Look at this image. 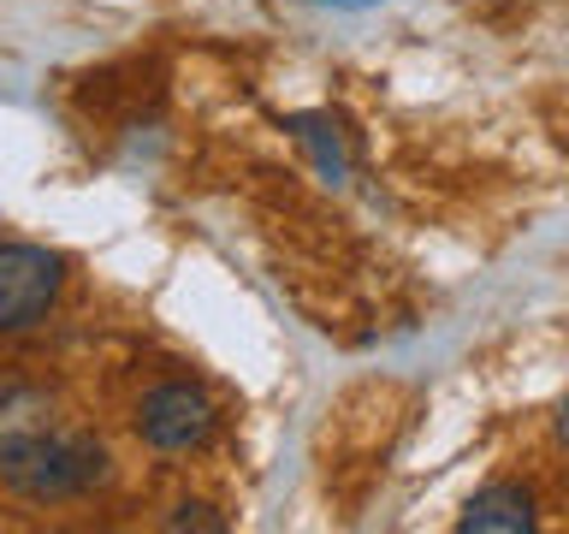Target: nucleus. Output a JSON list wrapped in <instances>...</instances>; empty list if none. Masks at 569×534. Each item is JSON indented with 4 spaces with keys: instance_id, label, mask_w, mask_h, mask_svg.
<instances>
[{
    "instance_id": "nucleus-6",
    "label": "nucleus",
    "mask_w": 569,
    "mask_h": 534,
    "mask_svg": "<svg viewBox=\"0 0 569 534\" xmlns=\"http://www.w3.org/2000/svg\"><path fill=\"white\" fill-rule=\"evenodd\" d=\"M167 528H202V534H220L226 516L208 505V498H178V505L167 511Z\"/></svg>"
},
{
    "instance_id": "nucleus-3",
    "label": "nucleus",
    "mask_w": 569,
    "mask_h": 534,
    "mask_svg": "<svg viewBox=\"0 0 569 534\" xmlns=\"http://www.w3.org/2000/svg\"><path fill=\"white\" fill-rule=\"evenodd\" d=\"M137 439L149 445L160 457H184V452H202L213 439V427H220V409L213 398L196 380H160L137 398Z\"/></svg>"
},
{
    "instance_id": "nucleus-2",
    "label": "nucleus",
    "mask_w": 569,
    "mask_h": 534,
    "mask_svg": "<svg viewBox=\"0 0 569 534\" xmlns=\"http://www.w3.org/2000/svg\"><path fill=\"white\" fill-rule=\"evenodd\" d=\"M71 261L48 244H24L7 238L0 244V338L30 333L53 315V303L66 297Z\"/></svg>"
},
{
    "instance_id": "nucleus-4",
    "label": "nucleus",
    "mask_w": 569,
    "mask_h": 534,
    "mask_svg": "<svg viewBox=\"0 0 569 534\" xmlns=\"http://www.w3.org/2000/svg\"><path fill=\"white\" fill-rule=\"evenodd\" d=\"M457 528L462 534H533L540 528V511H533V493L522 481H487L457 511Z\"/></svg>"
},
{
    "instance_id": "nucleus-7",
    "label": "nucleus",
    "mask_w": 569,
    "mask_h": 534,
    "mask_svg": "<svg viewBox=\"0 0 569 534\" xmlns=\"http://www.w3.org/2000/svg\"><path fill=\"white\" fill-rule=\"evenodd\" d=\"M551 434H558V445H563V457H569V392L558 398V409H551Z\"/></svg>"
},
{
    "instance_id": "nucleus-5",
    "label": "nucleus",
    "mask_w": 569,
    "mask_h": 534,
    "mask_svg": "<svg viewBox=\"0 0 569 534\" xmlns=\"http://www.w3.org/2000/svg\"><path fill=\"white\" fill-rule=\"evenodd\" d=\"M284 125H291V137L302 142V155L315 160V172L327 178V185H345L350 178V149H345V137H338L332 113H291Z\"/></svg>"
},
{
    "instance_id": "nucleus-1",
    "label": "nucleus",
    "mask_w": 569,
    "mask_h": 534,
    "mask_svg": "<svg viewBox=\"0 0 569 534\" xmlns=\"http://www.w3.org/2000/svg\"><path fill=\"white\" fill-rule=\"evenodd\" d=\"M0 487L24 505H78L113 487V452L96 434H0Z\"/></svg>"
},
{
    "instance_id": "nucleus-8",
    "label": "nucleus",
    "mask_w": 569,
    "mask_h": 534,
    "mask_svg": "<svg viewBox=\"0 0 569 534\" xmlns=\"http://www.w3.org/2000/svg\"><path fill=\"white\" fill-rule=\"evenodd\" d=\"M302 7H320V12H368L380 0H302Z\"/></svg>"
}]
</instances>
